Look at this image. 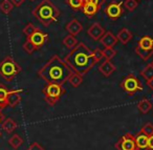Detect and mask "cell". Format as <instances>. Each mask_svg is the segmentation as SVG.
I'll list each match as a JSON object with an SVG mask.
<instances>
[{"mask_svg": "<svg viewBox=\"0 0 153 150\" xmlns=\"http://www.w3.org/2000/svg\"><path fill=\"white\" fill-rule=\"evenodd\" d=\"M74 70L69 65L60 58L58 55H53L40 69L38 76L47 83L63 85L68 82V78Z\"/></svg>", "mask_w": 153, "mask_h": 150, "instance_id": "obj_1", "label": "cell"}, {"mask_svg": "<svg viewBox=\"0 0 153 150\" xmlns=\"http://www.w3.org/2000/svg\"><path fill=\"white\" fill-rule=\"evenodd\" d=\"M63 59L74 72H78L81 76L87 74L97 63L94 57V51H91L83 42L78 43L76 46H74Z\"/></svg>", "mask_w": 153, "mask_h": 150, "instance_id": "obj_2", "label": "cell"}, {"mask_svg": "<svg viewBox=\"0 0 153 150\" xmlns=\"http://www.w3.org/2000/svg\"><path fill=\"white\" fill-rule=\"evenodd\" d=\"M34 17L44 26H48L53 22L58 21L60 17V10L51 0H42L32 11Z\"/></svg>", "mask_w": 153, "mask_h": 150, "instance_id": "obj_3", "label": "cell"}, {"mask_svg": "<svg viewBox=\"0 0 153 150\" xmlns=\"http://www.w3.org/2000/svg\"><path fill=\"white\" fill-rule=\"evenodd\" d=\"M21 72V66L11 57L7 56L0 62V77H2L5 81H13Z\"/></svg>", "mask_w": 153, "mask_h": 150, "instance_id": "obj_4", "label": "cell"}, {"mask_svg": "<svg viewBox=\"0 0 153 150\" xmlns=\"http://www.w3.org/2000/svg\"><path fill=\"white\" fill-rule=\"evenodd\" d=\"M65 93L66 89L64 88L63 85L55 84V83H47L42 89L44 100L49 106H55Z\"/></svg>", "mask_w": 153, "mask_h": 150, "instance_id": "obj_5", "label": "cell"}, {"mask_svg": "<svg viewBox=\"0 0 153 150\" xmlns=\"http://www.w3.org/2000/svg\"><path fill=\"white\" fill-rule=\"evenodd\" d=\"M121 87L129 96L134 95L137 90H142L143 89V87H142V85H140L138 79L135 78L133 75H129V76L126 77V78L122 81Z\"/></svg>", "mask_w": 153, "mask_h": 150, "instance_id": "obj_6", "label": "cell"}, {"mask_svg": "<svg viewBox=\"0 0 153 150\" xmlns=\"http://www.w3.org/2000/svg\"><path fill=\"white\" fill-rule=\"evenodd\" d=\"M115 148L117 150H136L135 137L131 133H126L115 144Z\"/></svg>", "mask_w": 153, "mask_h": 150, "instance_id": "obj_7", "label": "cell"}, {"mask_svg": "<svg viewBox=\"0 0 153 150\" xmlns=\"http://www.w3.org/2000/svg\"><path fill=\"white\" fill-rule=\"evenodd\" d=\"M47 38H48V35H47L46 33H43L42 31L39 30V28H37V30L28 37L30 42H33V44L37 47V49H40V47H42L43 45H44Z\"/></svg>", "mask_w": 153, "mask_h": 150, "instance_id": "obj_8", "label": "cell"}, {"mask_svg": "<svg viewBox=\"0 0 153 150\" xmlns=\"http://www.w3.org/2000/svg\"><path fill=\"white\" fill-rule=\"evenodd\" d=\"M105 14L108 16L110 19L115 20L123 14V9H122V3L119 2H111L105 9Z\"/></svg>", "mask_w": 153, "mask_h": 150, "instance_id": "obj_9", "label": "cell"}, {"mask_svg": "<svg viewBox=\"0 0 153 150\" xmlns=\"http://www.w3.org/2000/svg\"><path fill=\"white\" fill-rule=\"evenodd\" d=\"M87 34L91 39L98 41V40H100V39L103 37V35L105 34V30L100 23H98V22H94V23L92 24L89 28H88Z\"/></svg>", "mask_w": 153, "mask_h": 150, "instance_id": "obj_10", "label": "cell"}, {"mask_svg": "<svg viewBox=\"0 0 153 150\" xmlns=\"http://www.w3.org/2000/svg\"><path fill=\"white\" fill-rule=\"evenodd\" d=\"M23 89H14L10 90L7 95V105L11 107H16L21 101V95L20 93H23Z\"/></svg>", "mask_w": 153, "mask_h": 150, "instance_id": "obj_11", "label": "cell"}, {"mask_svg": "<svg viewBox=\"0 0 153 150\" xmlns=\"http://www.w3.org/2000/svg\"><path fill=\"white\" fill-rule=\"evenodd\" d=\"M65 30L67 31L70 35H72V36H76V35H79L80 33L82 32L83 25L80 23L79 20L72 19L65 25Z\"/></svg>", "mask_w": 153, "mask_h": 150, "instance_id": "obj_12", "label": "cell"}, {"mask_svg": "<svg viewBox=\"0 0 153 150\" xmlns=\"http://www.w3.org/2000/svg\"><path fill=\"white\" fill-rule=\"evenodd\" d=\"M100 42L105 47H113L117 42V38L111 32H105L103 37L100 39Z\"/></svg>", "mask_w": 153, "mask_h": 150, "instance_id": "obj_13", "label": "cell"}, {"mask_svg": "<svg viewBox=\"0 0 153 150\" xmlns=\"http://www.w3.org/2000/svg\"><path fill=\"white\" fill-rule=\"evenodd\" d=\"M115 70V66L110 62V60H105L100 66H99V72L105 77H109Z\"/></svg>", "mask_w": 153, "mask_h": 150, "instance_id": "obj_14", "label": "cell"}, {"mask_svg": "<svg viewBox=\"0 0 153 150\" xmlns=\"http://www.w3.org/2000/svg\"><path fill=\"white\" fill-rule=\"evenodd\" d=\"M135 144L138 150L148 149V137L140 131L137 135H135Z\"/></svg>", "mask_w": 153, "mask_h": 150, "instance_id": "obj_15", "label": "cell"}, {"mask_svg": "<svg viewBox=\"0 0 153 150\" xmlns=\"http://www.w3.org/2000/svg\"><path fill=\"white\" fill-rule=\"evenodd\" d=\"M99 10H100V7L92 4V3H89V2H85L83 4V7H82L83 14L87 16L88 18L94 17V16L99 12Z\"/></svg>", "mask_w": 153, "mask_h": 150, "instance_id": "obj_16", "label": "cell"}, {"mask_svg": "<svg viewBox=\"0 0 153 150\" xmlns=\"http://www.w3.org/2000/svg\"><path fill=\"white\" fill-rule=\"evenodd\" d=\"M1 128L7 133H12L16 128L18 127V124L11 118H5L4 121L2 122V124L0 125Z\"/></svg>", "mask_w": 153, "mask_h": 150, "instance_id": "obj_17", "label": "cell"}, {"mask_svg": "<svg viewBox=\"0 0 153 150\" xmlns=\"http://www.w3.org/2000/svg\"><path fill=\"white\" fill-rule=\"evenodd\" d=\"M9 89L3 84L0 83V110L7 107V95H9Z\"/></svg>", "mask_w": 153, "mask_h": 150, "instance_id": "obj_18", "label": "cell"}, {"mask_svg": "<svg viewBox=\"0 0 153 150\" xmlns=\"http://www.w3.org/2000/svg\"><path fill=\"white\" fill-rule=\"evenodd\" d=\"M68 82L72 87H79L83 82V76H81L76 72H72V74L68 78Z\"/></svg>", "mask_w": 153, "mask_h": 150, "instance_id": "obj_19", "label": "cell"}, {"mask_svg": "<svg viewBox=\"0 0 153 150\" xmlns=\"http://www.w3.org/2000/svg\"><path fill=\"white\" fill-rule=\"evenodd\" d=\"M117 38L120 42H122L123 44H126V43H128V41L132 38V34L130 33V31L127 30V28H122V30L119 32V34H117Z\"/></svg>", "mask_w": 153, "mask_h": 150, "instance_id": "obj_20", "label": "cell"}, {"mask_svg": "<svg viewBox=\"0 0 153 150\" xmlns=\"http://www.w3.org/2000/svg\"><path fill=\"white\" fill-rule=\"evenodd\" d=\"M137 108L140 109V111L142 113H148L150 111V109L152 108V104L150 101H148L147 99H143L138 102L137 104Z\"/></svg>", "mask_w": 153, "mask_h": 150, "instance_id": "obj_21", "label": "cell"}, {"mask_svg": "<svg viewBox=\"0 0 153 150\" xmlns=\"http://www.w3.org/2000/svg\"><path fill=\"white\" fill-rule=\"evenodd\" d=\"M14 9V4L11 2V0H2L0 2V11L5 15H9Z\"/></svg>", "mask_w": 153, "mask_h": 150, "instance_id": "obj_22", "label": "cell"}, {"mask_svg": "<svg viewBox=\"0 0 153 150\" xmlns=\"http://www.w3.org/2000/svg\"><path fill=\"white\" fill-rule=\"evenodd\" d=\"M9 144L14 149H18L23 144V140H22V137L19 134H13L9 139Z\"/></svg>", "mask_w": 153, "mask_h": 150, "instance_id": "obj_23", "label": "cell"}, {"mask_svg": "<svg viewBox=\"0 0 153 150\" xmlns=\"http://www.w3.org/2000/svg\"><path fill=\"white\" fill-rule=\"evenodd\" d=\"M78 43L79 42H78V40H76V36H72V35H70V34L67 35V36L63 39V44L70 49H72L74 46H76Z\"/></svg>", "mask_w": 153, "mask_h": 150, "instance_id": "obj_24", "label": "cell"}, {"mask_svg": "<svg viewBox=\"0 0 153 150\" xmlns=\"http://www.w3.org/2000/svg\"><path fill=\"white\" fill-rule=\"evenodd\" d=\"M138 46L143 49H146V51H151L153 46V41L149 37H144V38L140 39V43H138Z\"/></svg>", "mask_w": 153, "mask_h": 150, "instance_id": "obj_25", "label": "cell"}, {"mask_svg": "<svg viewBox=\"0 0 153 150\" xmlns=\"http://www.w3.org/2000/svg\"><path fill=\"white\" fill-rule=\"evenodd\" d=\"M66 3L71 7L74 11H80L85 3V0H66Z\"/></svg>", "mask_w": 153, "mask_h": 150, "instance_id": "obj_26", "label": "cell"}, {"mask_svg": "<svg viewBox=\"0 0 153 150\" xmlns=\"http://www.w3.org/2000/svg\"><path fill=\"white\" fill-rule=\"evenodd\" d=\"M140 75L144 77L146 80H150L153 79V64H149L145 67V69H143L140 72Z\"/></svg>", "mask_w": 153, "mask_h": 150, "instance_id": "obj_27", "label": "cell"}, {"mask_svg": "<svg viewBox=\"0 0 153 150\" xmlns=\"http://www.w3.org/2000/svg\"><path fill=\"white\" fill-rule=\"evenodd\" d=\"M22 47H23V49L26 51L27 54H33L35 51H37V47L35 46L34 44H33V42H30V40L28 38H26V41L23 43V45H22Z\"/></svg>", "mask_w": 153, "mask_h": 150, "instance_id": "obj_28", "label": "cell"}, {"mask_svg": "<svg viewBox=\"0 0 153 150\" xmlns=\"http://www.w3.org/2000/svg\"><path fill=\"white\" fill-rule=\"evenodd\" d=\"M117 55V51L113 49V47H105L103 49V56L106 60H111Z\"/></svg>", "mask_w": 153, "mask_h": 150, "instance_id": "obj_29", "label": "cell"}, {"mask_svg": "<svg viewBox=\"0 0 153 150\" xmlns=\"http://www.w3.org/2000/svg\"><path fill=\"white\" fill-rule=\"evenodd\" d=\"M37 28H36V26H35L32 22H28V23L24 26V28H23V31H22V32H23V34L26 36V38H28V37H30V35H32L33 33L37 30Z\"/></svg>", "mask_w": 153, "mask_h": 150, "instance_id": "obj_30", "label": "cell"}, {"mask_svg": "<svg viewBox=\"0 0 153 150\" xmlns=\"http://www.w3.org/2000/svg\"><path fill=\"white\" fill-rule=\"evenodd\" d=\"M140 132L146 134L147 137H150L153 134V124L152 123H146L140 129Z\"/></svg>", "mask_w": 153, "mask_h": 150, "instance_id": "obj_31", "label": "cell"}, {"mask_svg": "<svg viewBox=\"0 0 153 150\" xmlns=\"http://www.w3.org/2000/svg\"><path fill=\"white\" fill-rule=\"evenodd\" d=\"M135 51H136V54H137V55L144 60H147L151 56V54H152V51H146V49H140V46L136 47Z\"/></svg>", "mask_w": 153, "mask_h": 150, "instance_id": "obj_32", "label": "cell"}, {"mask_svg": "<svg viewBox=\"0 0 153 150\" xmlns=\"http://www.w3.org/2000/svg\"><path fill=\"white\" fill-rule=\"evenodd\" d=\"M124 4H125V7L128 11H133L137 7V1L136 0H126Z\"/></svg>", "mask_w": 153, "mask_h": 150, "instance_id": "obj_33", "label": "cell"}, {"mask_svg": "<svg viewBox=\"0 0 153 150\" xmlns=\"http://www.w3.org/2000/svg\"><path fill=\"white\" fill-rule=\"evenodd\" d=\"M94 59H96L97 62L101 61V60L104 58V56H103V49H94Z\"/></svg>", "mask_w": 153, "mask_h": 150, "instance_id": "obj_34", "label": "cell"}, {"mask_svg": "<svg viewBox=\"0 0 153 150\" xmlns=\"http://www.w3.org/2000/svg\"><path fill=\"white\" fill-rule=\"evenodd\" d=\"M26 150H45V149L38 143V142H34V143H32L28 146V148Z\"/></svg>", "mask_w": 153, "mask_h": 150, "instance_id": "obj_35", "label": "cell"}, {"mask_svg": "<svg viewBox=\"0 0 153 150\" xmlns=\"http://www.w3.org/2000/svg\"><path fill=\"white\" fill-rule=\"evenodd\" d=\"M105 0H85V2H89V3H92V4L97 5L101 9V7L103 5Z\"/></svg>", "mask_w": 153, "mask_h": 150, "instance_id": "obj_36", "label": "cell"}, {"mask_svg": "<svg viewBox=\"0 0 153 150\" xmlns=\"http://www.w3.org/2000/svg\"><path fill=\"white\" fill-rule=\"evenodd\" d=\"M148 149L153 150V134L148 137Z\"/></svg>", "mask_w": 153, "mask_h": 150, "instance_id": "obj_37", "label": "cell"}, {"mask_svg": "<svg viewBox=\"0 0 153 150\" xmlns=\"http://www.w3.org/2000/svg\"><path fill=\"white\" fill-rule=\"evenodd\" d=\"M11 2L14 4V7H20L24 2V0H11Z\"/></svg>", "mask_w": 153, "mask_h": 150, "instance_id": "obj_38", "label": "cell"}, {"mask_svg": "<svg viewBox=\"0 0 153 150\" xmlns=\"http://www.w3.org/2000/svg\"><path fill=\"white\" fill-rule=\"evenodd\" d=\"M4 119H5V116L1 112V110H0V125L2 124V122L4 121Z\"/></svg>", "mask_w": 153, "mask_h": 150, "instance_id": "obj_39", "label": "cell"}, {"mask_svg": "<svg viewBox=\"0 0 153 150\" xmlns=\"http://www.w3.org/2000/svg\"><path fill=\"white\" fill-rule=\"evenodd\" d=\"M147 83H148L149 87L153 89V79H150V80H147Z\"/></svg>", "mask_w": 153, "mask_h": 150, "instance_id": "obj_40", "label": "cell"}, {"mask_svg": "<svg viewBox=\"0 0 153 150\" xmlns=\"http://www.w3.org/2000/svg\"><path fill=\"white\" fill-rule=\"evenodd\" d=\"M1 135H2V132H1V130H0V137H1Z\"/></svg>", "mask_w": 153, "mask_h": 150, "instance_id": "obj_41", "label": "cell"}, {"mask_svg": "<svg viewBox=\"0 0 153 150\" xmlns=\"http://www.w3.org/2000/svg\"><path fill=\"white\" fill-rule=\"evenodd\" d=\"M30 1H35V0H30Z\"/></svg>", "mask_w": 153, "mask_h": 150, "instance_id": "obj_42", "label": "cell"}, {"mask_svg": "<svg viewBox=\"0 0 153 150\" xmlns=\"http://www.w3.org/2000/svg\"><path fill=\"white\" fill-rule=\"evenodd\" d=\"M136 150H138V149H136Z\"/></svg>", "mask_w": 153, "mask_h": 150, "instance_id": "obj_43", "label": "cell"}, {"mask_svg": "<svg viewBox=\"0 0 153 150\" xmlns=\"http://www.w3.org/2000/svg\"><path fill=\"white\" fill-rule=\"evenodd\" d=\"M152 64H153V63H152Z\"/></svg>", "mask_w": 153, "mask_h": 150, "instance_id": "obj_44", "label": "cell"}]
</instances>
